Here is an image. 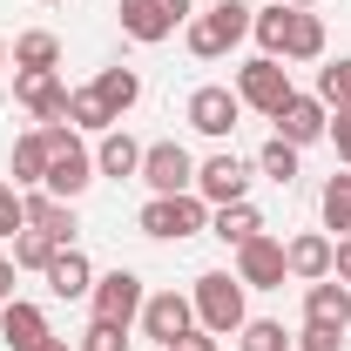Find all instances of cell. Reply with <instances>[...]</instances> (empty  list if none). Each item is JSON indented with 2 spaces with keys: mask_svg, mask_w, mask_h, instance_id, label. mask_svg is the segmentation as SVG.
<instances>
[{
  "mask_svg": "<svg viewBox=\"0 0 351 351\" xmlns=\"http://www.w3.org/2000/svg\"><path fill=\"white\" fill-rule=\"evenodd\" d=\"M189 304H196V324H203L210 338H237V331H243V317H250L237 270H203V277H196V291H189Z\"/></svg>",
  "mask_w": 351,
  "mask_h": 351,
  "instance_id": "6da1fadb",
  "label": "cell"
},
{
  "mask_svg": "<svg viewBox=\"0 0 351 351\" xmlns=\"http://www.w3.org/2000/svg\"><path fill=\"white\" fill-rule=\"evenodd\" d=\"M47 196H61V203H75L88 182H95V149L82 142V129H61V122H47Z\"/></svg>",
  "mask_w": 351,
  "mask_h": 351,
  "instance_id": "7a4b0ae2",
  "label": "cell"
},
{
  "mask_svg": "<svg viewBox=\"0 0 351 351\" xmlns=\"http://www.w3.org/2000/svg\"><path fill=\"white\" fill-rule=\"evenodd\" d=\"M250 21H257V7H243V0H217L210 14H196V21H189V34H182V41H189L196 61H223L230 47L250 34Z\"/></svg>",
  "mask_w": 351,
  "mask_h": 351,
  "instance_id": "3957f363",
  "label": "cell"
},
{
  "mask_svg": "<svg viewBox=\"0 0 351 351\" xmlns=\"http://www.w3.org/2000/svg\"><path fill=\"white\" fill-rule=\"evenodd\" d=\"M135 223H142V237H156V243H182V237H203V230H210V203H203L196 189H182V196H149Z\"/></svg>",
  "mask_w": 351,
  "mask_h": 351,
  "instance_id": "277c9868",
  "label": "cell"
},
{
  "mask_svg": "<svg viewBox=\"0 0 351 351\" xmlns=\"http://www.w3.org/2000/svg\"><path fill=\"white\" fill-rule=\"evenodd\" d=\"M230 88H237V101H243V108H257V115H277V108L298 95V88H291V68H284L277 54H257V61H243Z\"/></svg>",
  "mask_w": 351,
  "mask_h": 351,
  "instance_id": "5b68a950",
  "label": "cell"
},
{
  "mask_svg": "<svg viewBox=\"0 0 351 351\" xmlns=\"http://www.w3.org/2000/svg\"><path fill=\"white\" fill-rule=\"evenodd\" d=\"M196 196H203L210 210H223V203H243V196H250V162H243L237 149L203 156V162H196Z\"/></svg>",
  "mask_w": 351,
  "mask_h": 351,
  "instance_id": "8992f818",
  "label": "cell"
},
{
  "mask_svg": "<svg viewBox=\"0 0 351 351\" xmlns=\"http://www.w3.org/2000/svg\"><path fill=\"white\" fill-rule=\"evenodd\" d=\"M142 182H149V196H182V189H196V156L182 142H149L142 149Z\"/></svg>",
  "mask_w": 351,
  "mask_h": 351,
  "instance_id": "52a82bcc",
  "label": "cell"
},
{
  "mask_svg": "<svg viewBox=\"0 0 351 351\" xmlns=\"http://www.w3.org/2000/svg\"><path fill=\"white\" fill-rule=\"evenodd\" d=\"M142 338H156V345L169 351L176 338H189L196 331V304H189V291H156V298H142Z\"/></svg>",
  "mask_w": 351,
  "mask_h": 351,
  "instance_id": "ba28073f",
  "label": "cell"
},
{
  "mask_svg": "<svg viewBox=\"0 0 351 351\" xmlns=\"http://www.w3.org/2000/svg\"><path fill=\"white\" fill-rule=\"evenodd\" d=\"M142 298H149V291H142L135 270H101L95 291H88V311L108 317V324H135V317H142Z\"/></svg>",
  "mask_w": 351,
  "mask_h": 351,
  "instance_id": "9c48e42d",
  "label": "cell"
},
{
  "mask_svg": "<svg viewBox=\"0 0 351 351\" xmlns=\"http://www.w3.org/2000/svg\"><path fill=\"white\" fill-rule=\"evenodd\" d=\"M14 101L34 115V122H61L68 115V82L54 75V68H14Z\"/></svg>",
  "mask_w": 351,
  "mask_h": 351,
  "instance_id": "30bf717a",
  "label": "cell"
},
{
  "mask_svg": "<svg viewBox=\"0 0 351 351\" xmlns=\"http://www.w3.org/2000/svg\"><path fill=\"white\" fill-rule=\"evenodd\" d=\"M182 115H189V129L196 135H210V142H230V129H237V122H243V101H237V88H196V95H189V108H182Z\"/></svg>",
  "mask_w": 351,
  "mask_h": 351,
  "instance_id": "8fae6325",
  "label": "cell"
},
{
  "mask_svg": "<svg viewBox=\"0 0 351 351\" xmlns=\"http://www.w3.org/2000/svg\"><path fill=\"white\" fill-rule=\"evenodd\" d=\"M284 277H291V263H284V243L277 237H250L237 250V284L243 291H284Z\"/></svg>",
  "mask_w": 351,
  "mask_h": 351,
  "instance_id": "7c38bea8",
  "label": "cell"
},
{
  "mask_svg": "<svg viewBox=\"0 0 351 351\" xmlns=\"http://www.w3.org/2000/svg\"><path fill=\"white\" fill-rule=\"evenodd\" d=\"M270 122H277V135H284L291 149H311V142H324V129H331V108H324L317 95H291Z\"/></svg>",
  "mask_w": 351,
  "mask_h": 351,
  "instance_id": "4fadbf2b",
  "label": "cell"
},
{
  "mask_svg": "<svg viewBox=\"0 0 351 351\" xmlns=\"http://www.w3.org/2000/svg\"><path fill=\"white\" fill-rule=\"evenodd\" d=\"M21 203H27V230H41L54 250H68L75 243V203H61V196H47V189H21Z\"/></svg>",
  "mask_w": 351,
  "mask_h": 351,
  "instance_id": "5bb4252c",
  "label": "cell"
},
{
  "mask_svg": "<svg viewBox=\"0 0 351 351\" xmlns=\"http://www.w3.org/2000/svg\"><path fill=\"white\" fill-rule=\"evenodd\" d=\"M54 331H47V311L41 304H27V298H7L0 304V345H14V351H41Z\"/></svg>",
  "mask_w": 351,
  "mask_h": 351,
  "instance_id": "9a60e30c",
  "label": "cell"
},
{
  "mask_svg": "<svg viewBox=\"0 0 351 351\" xmlns=\"http://www.w3.org/2000/svg\"><path fill=\"white\" fill-rule=\"evenodd\" d=\"M331 257H338V243H331L324 230H304V237H291V243H284V263H291V277H298V284L331 277Z\"/></svg>",
  "mask_w": 351,
  "mask_h": 351,
  "instance_id": "2e32d148",
  "label": "cell"
},
{
  "mask_svg": "<svg viewBox=\"0 0 351 351\" xmlns=\"http://www.w3.org/2000/svg\"><path fill=\"white\" fill-rule=\"evenodd\" d=\"M95 176H115V182H129V176H142V142H135L122 122L95 142Z\"/></svg>",
  "mask_w": 351,
  "mask_h": 351,
  "instance_id": "e0dca14e",
  "label": "cell"
},
{
  "mask_svg": "<svg viewBox=\"0 0 351 351\" xmlns=\"http://www.w3.org/2000/svg\"><path fill=\"white\" fill-rule=\"evenodd\" d=\"M304 317H311V324H338V331H351V284H338V277L304 284Z\"/></svg>",
  "mask_w": 351,
  "mask_h": 351,
  "instance_id": "ac0fdd59",
  "label": "cell"
},
{
  "mask_svg": "<svg viewBox=\"0 0 351 351\" xmlns=\"http://www.w3.org/2000/svg\"><path fill=\"white\" fill-rule=\"evenodd\" d=\"M47 129H27V135H14V156H7V169H14V189H41L47 182Z\"/></svg>",
  "mask_w": 351,
  "mask_h": 351,
  "instance_id": "d6986e66",
  "label": "cell"
},
{
  "mask_svg": "<svg viewBox=\"0 0 351 351\" xmlns=\"http://www.w3.org/2000/svg\"><path fill=\"white\" fill-rule=\"evenodd\" d=\"M210 237L230 243V250H243L250 237H263V210L250 196H243V203H223V210H210Z\"/></svg>",
  "mask_w": 351,
  "mask_h": 351,
  "instance_id": "ffe728a7",
  "label": "cell"
},
{
  "mask_svg": "<svg viewBox=\"0 0 351 351\" xmlns=\"http://www.w3.org/2000/svg\"><path fill=\"white\" fill-rule=\"evenodd\" d=\"M115 14H122V34L142 41V47H156V41H169V34H176V21L162 14V0H122Z\"/></svg>",
  "mask_w": 351,
  "mask_h": 351,
  "instance_id": "44dd1931",
  "label": "cell"
},
{
  "mask_svg": "<svg viewBox=\"0 0 351 351\" xmlns=\"http://www.w3.org/2000/svg\"><path fill=\"white\" fill-rule=\"evenodd\" d=\"M41 277H47V291H54V298H88V291H95V263H88L75 243H68V250H54V263H47Z\"/></svg>",
  "mask_w": 351,
  "mask_h": 351,
  "instance_id": "7402d4cb",
  "label": "cell"
},
{
  "mask_svg": "<svg viewBox=\"0 0 351 351\" xmlns=\"http://www.w3.org/2000/svg\"><path fill=\"white\" fill-rule=\"evenodd\" d=\"M317 54H324V21H317L311 7H291V27H284L277 61H317Z\"/></svg>",
  "mask_w": 351,
  "mask_h": 351,
  "instance_id": "603a6c76",
  "label": "cell"
},
{
  "mask_svg": "<svg viewBox=\"0 0 351 351\" xmlns=\"http://www.w3.org/2000/svg\"><path fill=\"white\" fill-rule=\"evenodd\" d=\"M88 88H95V95L108 101V115H115V122H122L135 101H142V75H135V68H101V75H95Z\"/></svg>",
  "mask_w": 351,
  "mask_h": 351,
  "instance_id": "cb8c5ba5",
  "label": "cell"
},
{
  "mask_svg": "<svg viewBox=\"0 0 351 351\" xmlns=\"http://www.w3.org/2000/svg\"><path fill=\"white\" fill-rule=\"evenodd\" d=\"M68 129H82V135H108L115 129V115H108V101L95 95V88H68V115H61Z\"/></svg>",
  "mask_w": 351,
  "mask_h": 351,
  "instance_id": "d4e9b609",
  "label": "cell"
},
{
  "mask_svg": "<svg viewBox=\"0 0 351 351\" xmlns=\"http://www.w3.org/2000/svg\"><path fill=\"white\" fill-rule=\"evenodd\" d=\"M14 68H61V41L47 34V27H27V34H14Z\"/></svg>",
  "mask_w": 351,
  "mask_h": 351,
  "instance_id": "484cf974",
  "label": "cell"
},
{
  "mask_svg": "<svg viewBox=\"0 0 351 351\" xmlns=\"http://www.w3.org/2000/svg\"><path fill=\"white\" fill-rule=\"evenodd\" d=\"M317 217H324V230H338V237H351V169L324 182V196H317Z\"/></svg>",
  "mask_w": 351,
  "mask_h": 351,
  "instance_id": "4316f807",
  "label": "cell"
},
{
  "mask_svg": "<svg viewBox=\"0 0 351 351\" xmlns=\"http://www.w3.org/2000/svg\"><path fill=\"white\" fill-rule=\"evenodd\" d=\"M298 156H304V149H291L284 135H270V142L257 149V176H270V182L291 189V182H298Z\"/></svg>",
  "mask_w": 351,
  "mask_h": 351,
  "instance_id": "83f0119b",
  "label": "cell"
},
{
  "mask_svg": "<svg viewBox=\"0 0 351 351\" xmlns=\"http://www.w3.org/2000/svg\"><path fill=\"white\" fill-rule=\"evenodd\" d=\"M237 351H291V331H284L277 317H243V331H237Z\"/></svg>",
  "mask_w": 351,
  "mask_h": 351,
  "instance_id": "f1b7e54d",
  "label": "cell"
},
{
  "mask_svg": "<svg viewBox=\"0 0 351 351\" xmlns=\"http://www.w3.org/2000/svg\"><path fill=\"white\" fill-rule=\"evenodd\" d=\"M284 27H291V7H284V0L257 7V21H250V34H257V47H263V54H277V47H284Z\"/></svg>",
  "mask_w": 351,
  "mask_h": 351,
  "instance_id": "f546056e",
  "label": "cell"
},
{
  "mask_svg": "<svg viewBox=\"0 0 351 351\" xmlns=\"http://www.w3.org/2000/svg\"><path fill=\"white\" fill-rule=\"evenodd\" d=\"M317 101L324 108H351V54L331 61V68H317Z\"/></svg>",
  "mask_w": 351,
  "mask_h": 351,
  "instance_id": "4dcf8cb0",
  "label": "cell"
},
{
  "mask_svg": "<svg viewBox=\"0 0 351 351\" xmlns=\"http://www.w3.org/2000/svg\"><path fill=\"white\" fill-rule=\"evenodd\" d=\"M75 351H129V324H108V317H88L82 345Z\"/></svg>",
  "mask_w": 351,
  "mask_h": 351,
  "instance_id": "1f68e13d",
  "label": "cell"
},
{
  "mask_svg": "<svg viewBox=\"0 0 351 351\" xmlns=\"http://www.w3.org/2000/svg\"><path fill=\"white\" fill-rule=\"evenodd\" d=\"M14 263H21V270H47V263H54V243H47L41 230H21V237H14Z\"/></svg>",
  "mask_w": 351,
  "mask_h": 351,
  "instance_id": "d6a6232c",
  "label": "cell"
},
{
  "mask_svg": "<svg viewBox=\"0 0 351 351\" xmlns=\"http://www.w3.org/2000/svg\"><path fill=\"white\" fill-rule=\"evenodd\" d=\"M291 351H345V331H338V324H311V317H304V331L291 338Z\"/></svg>",
  "mask_w": 351,
  "mask_h": 351,
  "instance_id": "836d02e7",
  "label": "cell"
},
{
  "mask_svg": "<svg viewBox=\"0 0 351 351\" xmlns=\"http://www.w3.org/2000/svg\"><path fill=\"white\" fill-rule=\"evenodd\" d=\"M21 230H27V203H21V189H14V182H0V237L14 243Z\"/></svg>",
  "mask_w": 351,
  "mask_h": 351,
  "instance_id": "e575fe53",
  "label": "cell"
},
{
  "mask_svg": "<svg viewBox=\"0 0 351 351\" xmlns=\"http://www.w3.org/2000/svg\"><path fill=\"white\" fill-rule=\"evenodd\" d=\"M324 142L338 149V162L351 169V108H331V129H324Z\"/></svg>",
  "mask_w": 351,
  "mask_h": 351,
  "instance_id": "d590c367",
  "label": "cell"
},
{
  "mask_svg": "<svg viewBox=\"0 0 351 351\" xmlns=\"http://www.w3.org/2000/svg\"><path fill=\"white\" fill-rule=\"evenodd\" d=\"M169 351H217V338H210V331H203V324H196V331H189V338H176Z\"/></svg>",
  "mask_w": 351,
  "mask_h": 351,
  "instance_id": "8d00e7d4",
  "label": "cell"
},
{
  "mask_svg": "<svg viewBox=\"0 0 351 351\" xmlns=\"http://www.w3.org/2000/svg\"><path fill=\"white\" fill-rule=\"evenodd\" d=\"M331 277H338V284H351V237H338V257H331Z\"/></svg>",
  "mask_w": 351,
  "mask_h": 351,
  "instance_id": "74e56055",
  "label": "cell"
},
{
  "mask_svg": "<svg viewBox=\"0 0 351 351\" xmlns=\"http://www.w3.org/2000/svg\"><path fill=\"white\" fill-rule=\"evenodd\" d=\"M162 14H169L176 27H189V21H196V0H162Z\"/></svg>",
  "mask_w": 351,
  "mask_h": 351,
  "instance_id": "f35d334b",
  "label": "cell"
},
{
  "mask_svg": "<svg viewBox=\"0 0 351 351\" xmlns=\"http://www.w3.org/2000/svg\"><path fill=\"white\" fill-rule=\"evenodd\" d=\"M14 270H21V263H14V257H0V304L14 298Z\"/></svg>",
  "mask_w": 351,
  "mask_h": 351,
  "instance_id": "ab89813d",
  "label": "cell"
},
{
  "mask_svg": "<svg viewBox=\"0 0 351 351\" xmlns=\"http://www.w3.org/2000/svg\"><path fill=\"white\" fill-rule=\"evenodd\" d=\"M41 351H75V345H68V338H47V345Z\"/></svg>",
  "mask_w": 351,
  "mask_h": 351,
  "instance_id": "60d3db41",
  "label": "cell"
},
{
  "mask_svg": "<svg viewBox=\"0 0 351 351\" xmlns=\"http://www.w3.org/2000/svg\"><path fill=\"white\" fill-rule=\"evenodd\" d=\"M284 7H317V0H284Z\"/></svg>",
  "mask_w": 351,
  "mask_h": 351,
  "instance_id": "b9f144b4",
  "label": "cell"
},
{
  "mask_svg": "<svg viewBox=\"0 0 351 351\" xmlns=\"http://www.w3.org/2000/svg\"><path fill=\"white\" fill-rule=\"evenodd\" d=\"M0 75H7V41H0Z\"/></svg>",
  "mask_w": 351,
  "mask_h": 351,
  "instance_id": "7bdbcfd3",
  "label": "cell"
},
{
  "mask_svg": "<svg viewBox=\"0 0 351 351\" xmlns=\"http://www.w3.org/2000/svg\"><path fill=\"white\" fill-rule=\"evenodd\" d=\"M41 7H68V0H41Z\"/></svg>",
  "mask_w": 351,
  "mask_h": 351,
  "instance_id": "ee69618b",
  "label": "cell"
}]
</instances>
